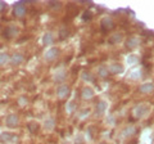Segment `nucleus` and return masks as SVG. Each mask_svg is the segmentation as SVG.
Masks as SVG:
<instances>
[{
    "label": "nucleus",
    "mask_w": 154,
    "mask_h": 144,
    "mask_svg": "<svg viewBox=\"0 0 154 144\" xmlns=\"http://www.w3.org/2000/svg\"><path fill=\"white\" fill-rule=\"evenodd\" d=\"M64 79H66V74H64L63 71L58 72V74L55 75V80H57V81H59V83H60V81H63Z\"/></svg>",
    "instance_id": "nucleus-22"
},
{
    "label": "nucleus",
    "mask_w": 154,
    "mask_h": 144,
    "mask_svg": "<svg viewBox=\"0 0 154 144\" xmlns=\"http://www.w3.org/2000/svg\"><path fill=\"white\" fill-rule=\"evenodd\" d=\"M141 93H150L154 90V83H145V84H141L140 88H139Z\"/></svg>",
    "instance_id": "nucleus-10"
},
{
    "label": "nucleus",
    "mask_w": 154,
    "mask_h": 144,
    "mask_svg": "<svg viewBox=\"0 0 154 144\" xmlns=\"http://www.w3.org/2000/svg\"><path fill=\"white\" fill-rule=\"evenodd\" d=\"M11 61V55L5 52H0V66H5Z\"/></svg>",
    "instance_id": "nucleus-13"
},
{
    "label": "nucleus",
    "mask_w": 154,
    "mask_h": 144,
    "mask_svg": "<svg viewBox=\"0 0 154 144\" xmlns=\"http://www.w3.org/2000/svg\"><path fill=\"white\" fill-rule=\"evenodd\" d=\"M45 129L46 130H53V129H54V125H55V121H54V118H48L46 121H45Z\"/></svg>",
    "instance_id": "nucleus-17"
},
{
    "label": "nucleus",
    "mask_w": 154,
    "mask_h": 144,
    "mask_svg": "<svg viewBox=\"0 0 154 144\" xmlns=\"http://www.w3.org/2000/svg\"><path fill=\"white\" fill-rule=\"evenodd\" d=\"M25 61V55L22 54V53H14L13 55H11V63L13 66H18V64H21L22 62Z\"/></svg>",
    "instance_id": "nucleus-8"
},
{
    "label": "nucleus",
    "mask_w": 154,
    "mask_h": 144,
    "mask_svg": "<svg viewBox=\"0 0 154 144\" xmlns=\"http://www.w3.org/2000/svg\"><path fill=\"white\" fill-rule=\"evenodd\" d=\"M0 32H3V28H2V26H0Z\"/></svg>",
    "instance_id": "nucleus-28"
},
{
    "label": "nucleus",
    "mask_w": 154,
    "mask_h": 144,
    "mask_svg": "<svg viewBox=\"0 0 154 144\" xmlns=\"http://www.w3.org/2000/svg\"><path fill=\"white\" fill-rule=\"evenodd\" d=\"M149 111H150V107H149L148 104L143 103V104H139V105L135 107L134 113H135V116H136L137 118H141V117L145 116V114H148Z\"/></svg>",
    "instance_id": "nucleus-2"
},
{
    "label": "nucleus",
    "mask_w": 154,
    "mask_h": 144,
    "mask_svg": "<svg viewBox=\"0 0 154 144\" xmlns=\"http://www.w3.org/2000/svg\"><path fill=\"white\" fill-rule=\"evenodd\" d=\"M100 27H102V31L108 32V31H110L114 27V22H113L112 18L104 17L103 20H102V22H100Z\"/></svg>",
    "instance_id": "nucleus-6"
},
{
    "label": "nucleus",
    "mask_w": 154,
    "mask_h": 144,
    "mask_svg": "<svg viewBox=\"0 0 154 144\" xmlns=\"http://www.w3.org/2000/svg\"><path fill=\"white\" fill-rule=\"evenodd\" d=\"M121 40H122V35H121V33H114V35H112L109 37V42H110V44H116V42H118Z\"/></svg>",
    "instance_id": "nucleus-18"
},
{
    "label": "nucleus",
    "mask_w": 154,
    "mask_h": 144,
    "mask_svg": "<svg viewBox=\"0 0 154 144\" xmlns=\"http://www.w3.org/2000/svg\"><path fill=\"white\" fill-rule=\"evenodd\" d=\"M18 124H19V117H18V114L11 113V114H8V116H7V118H5V125H7L8 127H17Z\"/></svg>",
    "instance_id": "nucleus-5"
},
{
    "label": "nucleus",
    "mask_w": 154,
    "mask_h": 144,
    "mask_svg": "<svg viewBox=\"0 0 154 144\" xmlns=\"http://www.w3.org/2000/svg\"><path fill=\"white\" fill-rule=\"evenodd\" d=\"M81 97H82L84 99H91L94 97V90L91 88H84L82 93H81Z\"/></svg>",
    "instance_id": "nucleus-11"
},
{
    "label": "nucleus",
    "mask_w": 154,
    "mask_h": 144,
    "mask_svg": "<svg viewBox=\"0 0 154 144\" xmlns=\"http://www.w3.org/2000/svg\"><path fill=\"white\" fill-rule=\"evenodd\" d=\"M27 127H28V130L31 131V134H36L38 130V124L37 122H30L27 125Z\"/></svg>",
    "instance_id": "nucleus-19"
},
{
    "label": "nucleus",
    "mask_w": 154,
    "mask_h": 144,
    "mask_svg": "<svg viewBox=\"0 0 154 144\" xmlns=\"http://www.w3.org/2000/svg\"><path fill=\"white\" fill-rule=\"evenodd\" d=\"M13 14L18 18H22L23 16L26 14V5H25V2H18L17 4H14V8H13Z\"/></svg>",
    "instance_id": "nucleus-3"
},
{
    "label": "nucleus",
    "mask_w": 154,
    "mask_h": 144,
    "mask_svg": "<svg viewBox=\"0 0 154 144\" xmlns=\"http://www.w3.org/2000/svg\"><path fill=\"white\" fill-rule=\"evenodd\" d=\"M58 55H59V49H58V48H50V49L46 50V53H45V59L54 61Z\"/></svg>",
    "instance_id": "nucleus-9"
},
{
    "label": "nucleus",
    "mask_w": 154,
    "mask_h": 144,
    "mask_svg": "<svg viewBox=\"0 0 154 144\" xmlns=\"http://www.w3.org/2000/svg\"><path fill=\"white\" fill-rule=\"evenodd\" d=\"M69 93H71V89H69V86H67V85H60L57 90V94L60 99L67 98L69 95Z\"/></svg>",
    "instance_id": "nucleus-7"
},
{
    "label": "nucleus",
    "mask_w": 154,
    "mask_h": 144,
    "mask_svg": "<svg viewBox=\"0 0 154 144\" xmlns=\"http://www.w3.org/2000/svg\"><path fill=\"white\" fill-rule=\"evenodd\" d=\"M137 45H139V39L135 37V36L130 37V39L127 40V42H126V46L128 48V49H134V48H136Z\"/></svg>",
    "instance_id": "nucleus-16"
},
{
    "label": "nucleus",
    "mask_w": 154,
    "mask_h": 144,
    "mask_svg": "<svg viewBox=\"0 0 154 144\" xmlns=\"http://www.w3.org/2000/svg\"><path fill=\"white\" fill-rule=\"evenodd\" d=\"M99 75L102 76V77H105V76L108 75V68H105V67H100L99 68Z\"/></svg>",
    "instance_id": "nucleus-24"
},
{
    "label": "nucleus",
    "mask_w": 154,
    "mask_h": 144,
    "mask_svg": "<svg viewBox=\"0 0 154 144\" xmlns=\"http://www.w3.org/2000/svg\"><path fill=\"white\" fill-rule=\"evenodd\" d=\"M67 36H68V28L62 27L60 30H59V39H60V40H64Z\"/></svg>",
    "instance_id": "nucleus-21"
},
{
    "label": "nucleus",
    "mask_w": 154,
    "mask_h": 144,
    "mask_svg": "<svg viewBox=\"0 0 154 144\" xmlns=\"http://www.w3.org/2000/svg\"><path fill=\"white\" fill-rule=\"evenodd\" d=\"M135 131H136V130H135V127L134 126H128V127H126V129H125V130H123V136H131V135H134V134H135Z\"/></svg>",
    "instance_id": "nucleus-20"
},
{
    "label": "nucleus",
    "mask_w": 154,
    "mask_h": 144,
    "mask_svg": "<svg viewBox=\"0 0 154 144\" xmlns=\"http://www.w3.org/2000/svg\"><path fill=\"white\" fill-rule=\"evenodd\" d=\"M18 103L21 104V105H26L27 104V99L26 98H19L18 99Z\"/></svg>",
    "instance_id": "nucleus-26"
},
{
    "label": "nucleus",
    "mask_w": 154,
    "mask_h": 144,
    "mask_svg": "<svg viewBox=\"0 0 154 144\" xmlns=\"http://www.w3.org/2000/svg\"><path fill=\"white\" fill-rule=\"evenodd\" d=\"M14 140H17V135H14L13 133H9V131L0 133V143L9 144V143H13Z\"/></svg>",
    "instance_id": "nucleus-4"
},
{
    "label": "nucleus",
    "mask_w": 154,
    "mask_h": 144,
    "mask_svg": "<svg viewBox=\"0 0 154 144\" xmlns=\"http://www.w3.org/2000/svg\"><path fill=\"white\" fill-rule=\"evenodd\" d=\"M91 17H93V14H91V12L90 11H86L85 13H84V16H82V21H90L91 20Z\"/></svg>",
    "instance_id": "nucleus-25"
},
{
    "label": "nucleus",
    "mask_w": 154,
    "mask_h": 144,
    "mask_svg": "<svg viewBox=\"0 0 154 144\" xmlns=\"http://www.w3.org/2000/svg\"><path fill=\"white\" fill-rule=\"evenodd\" d=\"M82 79H84L85 81H93V80H94V77L91 76L90 72H84V74H82Z\"/></svg>",
    "instance_id": "nucleus-23"
},
{
    "label": "nucleus",
    "mask_w": 154,
    "mask_h": 144,
    "mask_svg": "<svg viewBox=\"0 0 154 144\" xmlns=\"http://www.w3.org/2000/svg\"><path fill=\"white\" fill-rule=\"evenodd\" d=\"M42 42H44L45 45H50L54 42V35H53L51 32H46L44 37H42Z\"/></svg>",
    "instance_id": "nucleus-14"
},
{
    "label": "nucleus",
    "mask_w": 154,
    "mask_h": 144,
    "mask_svg": "<svg viewBox=\"0 0 154 144\" xmlns=\"http://www.w3.org/2000/svg\"><path fill=\"white\" fill-rule=\"evenodd\" d=\"M5 9H7V4L4 2H0V13H2L3 11H5Z\"/></svg>",
    "instance_id": "nucleus-27"
},
{
    "label": "nucleus",
    "mask_w": 154,
    "mask_h": 144,
    "mask_svg": "<svg viewBox=\"0 0 154 144\" xmlns=\"http://www.w3.org/2000/svg\"><path fill=\"white\" fill-rule=\"evenodd\" d=\"M105 103L104 102H99L98 104H96V107H95V114L96 116H102V114L104 113V111H105Z\"/></svg>",
    "instance_id": "nucleus-15"
},
{
    "label": "nucleus",
    "mask_w": 154,
    "mask_h": 144,
    "mask_svg": "<svg viewBox=\"0 0 154 144\" xmlns=\"http://www.w3.org/2000/svg\"><path fill=\"white\" fill-rule=\"evenodd\" d=\"M18 32H19V28H18L17 26L9 25V26H7V27L3 30V36L5 37V39L11 40V39H14V37L18 35Z\"/></svg>",
    "instance_id": "nucleus-1"
},
{
    "label": "nucleus",
    "mask_w": 154,
    "mask_h": 144,
    "mask_svg": "<svg viewBox=\"0 0 154 144\" xmlns=\"http://www.w3.org/2000/svg\"><path fill=\"white\" fill-rule=\"evenodd\" d=\"M110 74H122L123 72V66L122 64H118V63H114L109 67V70H108Z\"/></svg>",
    "instance_id": "nucleus-12"
}]
</instances>
